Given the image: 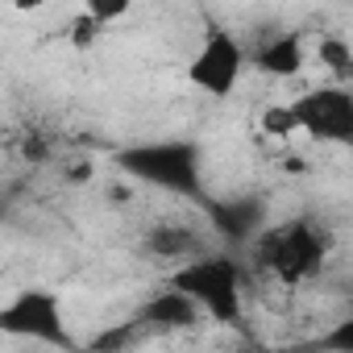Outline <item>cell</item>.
Returning <instances> with one entry per match:
<instances>
[{"label": "cell", "instance_id": "6da1fadb", "mask_svg": "<svg viewBox=\"0 0 353 353\" xmlns=\"http://www.w3.org/2000/svg\"><path fill=\"white\" fill-rule=\"evenodd\" d=\"M117 170L145 183V188H154V192L192 200L200 208L212 204L208 188H204V150L188 137H158V141L125 145L117 154Z\"/></svg>", "mask_w": 353, "mask_h": 353}, {"label": "cell", "instance_id": "5b68a950", "mask_svg": "<svg viewBox=\"0 0 353 353\" xmlns=\"http://www.w3.org/2000/svg\"><path fill=\"white\" fill-rule=\"evenodd\" d=\"M295 133L320 141V145H341L353 150V88H336V83H320L307 88L303 96L287 100Z\"/></svg>", "mask_w": 353, "mask_h": 353}, {"label": "cell", "instance_id": "3957f363", "mask_svg": "<svg viewBox=\"0 0 353 353\" xmlns=\"http://www.w3.org/2000/svg\"><path fill=\"white\" fill-rule=\"evenodd\" d=\"M250 254H254V266H258V270H266L270 279L295 287V283H307V279L320 274L324 254H328V237H324L312 221L295 216V221L270 225V229L250 245Z\"/></svg>", "mask_w": 353, "mask_h": 353}, {"label": "cell", "instance_id": "277c9868", "mask_svg": "<svg viewBox=\"0 0 353 353\" xmlns=\"http://www.w3.org/2000/svg\"><path fill=\"white\" fill-rule=\"evenodd\" d=\"M0 332H9L17 341L46 345V349H59V353H79V345L71 336V324L63 316V299L54 291H42V287H30V291L13 295L0 307Z\"/></svg>", "mask_w": 353, "mask_h": 353}, {"label": "cell", "instance_id": "8fae6325", "mask_svg": "<svg viewBox=\"0 0 353 353\" xmlns=\"http://www.w3.org/2000/svg\"><path fill=\"white\" fill-rule=\"evenodd\" d=\"M316 54H320V63L328 67V75H332V83H336V88H353V50H349V42H345V38H336V34L320 38Z\"/></svg>", "mask_w": 353, "mask_h": 353}, {"label": "cell", "instance_id": "ba28073f", "mask_svg": "<svg viewBox=\"0 0 353 353\" xmlns=\"http://www.w3.org/2000/svg\"><path fill=\"white\" fill-rule=\"evenodd\" d=\"M133 316L145 324V332H150V336H158V332H183V328H196L204 312H200L183 291L162 287V291H154V295L133 312Z\"/></svg>", "mask_w": 353, "mask_h": 353}, {"label": "cell", "instance_id": "30bf717a", "mask_svg": "<svg viewBox=\"0 0 353 353\" xmlns=\"http://www.w3.org/2000/svg\"><path fill=\"white\" fill-rule=\"evenodd\" d=\"M145 250L158 258V262H170V266H188L196 258L208 254L204 237L192 229V225H158L145 233Z\"/></svg>", "mask_w": 353, "mask_h": 353}, {"label": "cell", "instance_id": "7a4b0ae2", "mask_svg": "<svg viewBox=\"0 0 353 353\" xmlns=\"http://www.w3.org/2000/svg\"><path fill=\"white\" fill-rule=\"evenodd\" d=\"M166 287L183 291L208 320L241 328L245 312V266L229 254V250H208L204 258L188 262V266H174L166 274Z\"/></svg>", "mask_w": 353, "mask_h": 353}, {"label": "cell", "instance_id": "8992f818", "mask_svg": "<svg viewBox=\"0 0 353 353\" xmlns=\"http://www.w3.org/2000/svg\"><path fill=\"white\" fill-rule=\"evenodd\" d=\"M245 67H250V50L241 46V38L225 26H208L200 50L188 59V83L212 100H229L241 88Z\"/></svg>", "mask_w": 353, "mask_h": 353}, {"label": "cell", "instance_id": "52a82bcc", "mask_svg": "<svg viewBox=\"0 0 353 353\" xmlns=\"http://www.w3.org/2000/svg\"><path fill=\"white\" fill-rule=\"evenodd\" d=\"M208 221L212 229L225 237V245L241 250V245H254L270 225H266V208L254 204V200H212L208 208Z\"/></svg>", "mask_w": 353, "mask_h": 353}, {"label": "cell", "instance_id": "4fadbf2b", "mask_svg": "<svg viewBox=\"0 0 353 353\" xmlns=\"http://www.w3.org/2000/svg\"><path fill=\"white\" fill-rule=\"evenodd\" d=\"M100 34H104V21H100L92 9H83V13L71 21V42H75V46H92Z\"/></svg>", "mask_w": 353, "mask_h": 353}, {"label": "cell", "instance_id": "9c48e42d", "mask_svg": "<svg viewBox=\"0 0 353 353\" xmlns=\"http://www.w3.org/2000/svg\"><path fill=\"white\" fill-rule=\"evenodd\" d=\"M303 63H307V46H303V38L291 34V30H287V34H270V38L258 42L254 54H250V67H258L262 75H274V79L299 75Z\"/></svg>", "mask_w": 353, "mask_h": 353}, {"label": "cell", "instance_id": "7c38bea8", "mask_svg": "<svg viewBox=\"0 0 353 353\" xmlns=\"http://www.w3.org/2000/svg\"><path fill=\"white\" fill-rule=\"evenodd\" d=\"M312 349H316V353H353V316H345V320H336L328 332H320Z\"/></svg>", "mask_w": 353, "mask_h": 353}]
</instances>
